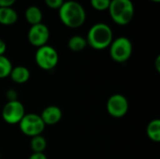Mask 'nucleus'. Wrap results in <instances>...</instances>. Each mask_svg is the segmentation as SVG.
<instances>
[{"instance_id":"nucleus-2","label":"nucleus","mask_w":160,"mask_h":159,"mask_svg":"<svg viewBox=\"0 0 160 159\" xmlns=\"http://www.w3.org/2000/svg\"><path fill=\"white\" fill-rule=\"evenodd\" d=\"M85 39L88 46L95 50L101 51L109 48L113 40V33L108 24L98 22L90 27Z\"/></svg>"},{"instance_id":"nucleus-6","label":"nucleus","mask_w":160,"mask_h":159,"mask_svg":"<svg viewBox=\"0 0 160 159\" xmlns=\"http://www.w3.org/2000/svg\"><path fill=\"white\" fill-rule=\"evenodd\" d=\"M45 124L38 113H25L19 123L20 130L25 136L30 138L41 135L45 129Z\"/></svg>"},{"instance_id":"nucleus-4","label":"nucleus","mask_w":160,"mask_h":159,"mask_svg":"<svg viewBox=\"0 0 160 159\" xmlns=\"http://www.w3.org/2000/svg\"><path fill=\"white\" fill-rule=\"evenodd\" d=\"M110 56L116 63H125L132 55L133 46L129 38L119 37L113 39L109 46Z\"/></svg>"},{"instance_id":"nucleus-11","label":"nucleus","mask_w":160,"mask_h":159,"mask_svg":"<svg viewBox=\"0 0 160 159\" xmlns=\"http://www.w3.org/2000/svg\"><path fill=\"white\" fill-rule=\"evenodd\" d=\"M30 76L31 74H30L29 69L24 66L13 67L9 74V77L12 80V82L19 83V84H22L28 82V80L30 79Z\"/></svg>"},{"instance_id":"nucleus-22","label":"nucleus","mask_w":160,"mask_h":159,"mask_svg":"<svg viewBox=\"0 0 160 159\" xmlns=\"http://www.w3.org/2000/svg\"><path fill=\"white\" fill-rule=\"evenodd\" d=\"M28 159H48L44 153H32Z\"/></svg>"},{"instance_id":"nucleus-23","label":"nucleus","mask_w":160,"mask_h":159,"mask_svg":"<svg viewBox=\"0 0 160 159\" xmlns=\"http://www.w3.org/2000/svg\"><path fill=\"white\" fill-rule=\"evenodd\" d=\"M7 51V45H6V42L0 38V55H4L5 52Z\"/></svg>"},{"instance_id":"nucleus-15","label":"nucleus","mask_w":160,"mask_h":159,"mask_svg":"<svg viewBox=\"0 0 160 159\" xmlns=\"http://www.w3.org/2000/svg\"><path fill=\"white\" fill-rule=\"evenodd\" d=\"M87 46V41L85 37L76 35L71 37L68 41V47L72 52H82Z\"/></svg>"},{"instance_id":"nucleus-5","label":"nucleus","mask_w":160,"mask_h":159,"mask_svg":"<svg viewBox=\"0 0 160 159\" xmlns=\"http://www.w3.org/2000/svg\"><path fill=\"white\" fill-rule=\"evenodd\" d=\"M35 61L39 68L50 71L55 68L57 66L59 55L53 47L50 45H44L38 48L35 53Z\"/></svg>"},{"instance_id":"nucleus-20","label":"nucleus","mask_w":160,"mask_h":159,"mask_svg":"<svg viewBox=\"0 0 160 159\" xmlns=\"http://www.w3.org/2000/svg\"><path fill=\"white\" fill-rule=\"evenodd\" d=\"M7 98H8V101H12V100H18V94L16 93L15 90L13 89H9L8 90L7 92Z\"/></svg>"},{"instance_id":"nucleus-19","label":"nucleus","mask_w":160,"mask_h":159,"mask_svg":"<svg viewBox=\"0 0 160 159\" xmlns=\"http://www.w3.org/2000/svg\"><path fill=\"white\" fill-rule=\"evenodd\" d=\"M45 4L47 7L52 9H59L63 3L65 2L64 0H44Z\"/></svg>"},{"instance_id":"nucleus-25","label":"nucleus","mask_w":160,"mask_h":159,"mask_svg":"<svg viewBox=\"0 0 160 159\" xmlns=\"http://www.w3.org/2000/svg\"><path fill=\"white\" fill-rule=\"evenodd\" d=\"M150 1H152V2H156V3H158L160 0H150Z\"/></svg>"},{"instance_id":"nucleus-12","label":"nucleus","mask_w":160,"mask_h":159,"mask_svg":"<svg viewBox=\"0 0 160 159\" xmlns=\"http://www.w3.org/2000/svg\"><path fill=\"white\" fill-rule=\"evenodd\" d=\"M18 21V13L12 7H0V24L12 25Z\"/></svg>"},{"instance_id":"nucleus-21","label":"nucleus","mask_w":160,"mask_h":159,"mask_svg":"<svg viewBox=\"0 0 160 159\" xmlns=\"http://www.w3.org/2000/svg\"><path fill=\"white\" fill-rule=\"evenodd\" d=\"M16 0H0V7H12Z\"/></svg>"},{"instance_id":"nucleus-24","label":"nucleus","mask_w":160,"mask_h":159,"mask_svg":"<svg viewBox=\"0 0 160 159\" xmlns=\"http://www.w3.org/2000/svg\"><path fill=\"white\" fill-rule=\"evenodd\" d=\"M156 68L158 71H160V56L158 55L156 59Z\"/></svg>"},{"instance_id":"nucleus-16","label":"nucleus","mask_w":160,"mask_h":159,"mask_svg":"<svg viewBox=\"0 0 160 159\" xmlns=\"http://www.w3.org/2000/svg\"><path fill=\"white\" fill-rule=\"evenodd\" d=\"M30 148L33 153H44L47 148V141L42 135L35 136L31 138Z\"/></svg>"},{"instance_id":"nucleus-10","label":"nucleus","mask_w":160,"mask_h":159,"mask_svg":"<svg viewBox=\"0 0 160 159\" xmlns=\"http://www.w3.org/2000/svg\"><path fill=\"white\" fill-rule=\"evenodd\" d=\"M39 115L45 126H54L61 121L63 117V112L59 107L51 105L46 107Z\"/></svg>"},{"instance_id":"nucleus-18","label":"nucleus","mask_w":160,"mask_h":159,"mask_svg":"<svg viewBox=\"0 0 160 159\" xmlns=\"http://www.w3.org/2000/svg\"><path fill=\"white\" fill-rule=\"evenodd\" d=\"M90 4L96 10L104 11L109 8L111 0H90Z\"/></svg>"},{"instance_id":"nucleus-13","label":"nucleus","mask_w":160,"mask_h":159,"mask_svg":"<svg viewBox=\"0 0 160 159\" xmlns=\"http://www.w3.org/2000/svg\"><path fill=\"white\" fill-rule=\"evenodd\" d=\"M24 17L28 23H30L31 25H35V24L41 22L43 15H42L41 9L38 7L30 6L25 9Z\"/></svg>"},{"instance_id":"nucleus-17","label":"nucleus","mask_w":160,"mask_h":159,"mask_svg":"<svg viewBox=\"0 0 160 159\" xmlns=\"http://www.w3.org/2000/svg\"><path fill=\"white\" fill-rule=\"evenodd\" d=\"M12 67H13L10 60L5 55H0V79L9 77Z\"/></svg>"},{"instance_id":"nucleus-9","label":"nucleus","mask_w":160,"mask_h":159,"mask_svg":"<svg viewBox=\"0 0 160 159\" xmlns=\"http://www.w3.org/2000/svg\"><path fill=\"white\" fill-rule=\"evenodd\" d=\"M27 37L31 45L39 48L41 46L47 45V42L50 38V30L48 26L42 22L31 25Z\"/></svg>"},{"instance_id":"nucleus-8","label":"nucleus","mask_w":160,"mask_h":159,"mask_svg":"<svg viewBox=\"0 0 160 159\" xmlns=\"http://www.w3.org/2000/svg\"><path fill=\"white\" fill-rule=\"evenodd\" d=\"M106 108L111 116L114 118H122L128 113L129 104L125 96L121 94H114L109 97Z\"/></svg>"},{"instance_id":"nucleus-1","label":"nucleus","mask_w":160,"mask_h":159,"mask_svg":"<svg viewBox=\"0 0 160 159\" xmlns=\"http://www.w3.org/2000/svg\"><path fill=\"white\" fill-rule=\"evenodd\" d=\"M61 22L69 28L81 27L86 20V12L82 5L74 0L65 1L59 8Z\"/></svg>"},{"instance_id":"nucleus-7","label":"nucleus","mask_w":160,"mask_h":159,"mask_svg":"<svg viewBox=\"0 0 160 159\" xmlns=\"http://www.w3.org/2000/svg\"><path fill=\"white\" fill-rule=\"evenodd\" d=\"M24 115V106L19 100L8 101L2 109V118L8 125H19Z\"/></svg>"},{"instance_id":"nucleus-3","label":"nucleus","mask_w":160,"mask_h":159,"mask_svg":"<svg viewBox=\"0 0 160 159\" xmlns=\"http://www.w3.org/2000/svg\"><path fill=\"white\" fill-rule=\"evenodd\" d=\"M108 10L116 24L127 25L132 21L135 8L131 0H111Z\"/></svg>"},{"instance_id":"nucleus-14","label":"nucleus","mask_w":160,"mask_h":159,"mask_svg":"<svg viewBox=\"0 0 160 159\" xmlns=\"http://www.w3.org/2000/svg\"><path fill=\"white\" fill-rule=\"evenodd\" d=\"M146 133L148 138L155 142H160V120L159 119H154L150 121V123L147 126Z\"/></svg>"}]
</instances>
